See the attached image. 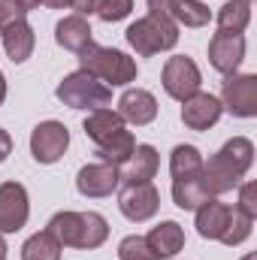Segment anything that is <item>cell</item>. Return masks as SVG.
<instances>
[{"mask_svg": "<svg viewBox=\"0 0 257 260\" xmlns=\"http://www.w3.org/2000/svg\"><path fill=\"white\" fill-rule=\"evenodd\" d=\"M242 61H245V37L242 34H224V30H218L209 40V64L215 67L221 76L236 73Z\"/></svg>", "mask_w": 257, "mask_h": 260, "instance_id": "cell-12", "label": "cell"}, {"mask_svg": "<svg viewBox=\"0 0 257 260\" xmlns=\"http://www.w3.org/2000/svg\"><path fill=\"white\" fill-rule=\"evenodd\" d=\"M0 40H3V52H6V58L12 64H24L34 55V46H37V34L27 24V18L12 21L9 27H3L0 30Z\"/></svg>", "mask_w": 257, "mask_h": 260, "instance_id": "cell-17", "label": "cell"}, {"mask_svg": "<svg viewBox=\"0 0 257 260\" xmlns=\"http://www.w3.org/2000/svg\"><path fill=\"white\" fill-rule=\"evenodd\" d=\"M203 170V154L197 145H176L170 154V173L173 179H185V176H200Z\"/></svg>", "mask_w": 257, "mask_h": 260, "instance_id": "cell-24", "label": "cell"}, {"mask_svg": "<svg viewBox=\"0 0 257 260\" xmlns=\"http://www.w3.org/2000/svg\"><path fill=\"white\" fill-rule=\"evenodd\" d=\"M212 197L206 191L200 176H185V179H173V203L185 212H197L203 203H209Z\"/></svg>", "mask_w": 257, "mask_h": 260, "instance_id": "cell-21", "label": "cell"}, {"mask_svg": "<svg viewBox=\"0 0 257 260\" xmlns=\"http://www.w3.org/2000/svg\"><path fill=\"white\" fill-rule=\"evenodd\" d=\"M236 209L242 215H248V218H257V182L239 185V203H236Z\"/></svg>", "mask_w": 257, "mask_h": 260, "instance_id": "cell-29", "label": "cell"}, {"mask_svg": "<svg viewBox=\"0 0 257 260\" xmlns=\"http://www.w3.org/2000/svg\"><path fill=\"white\" fill-rule=\"evenodd\" d=\"M221 112H224L221 100L215 94H206V91H197L194 97H188L182 103V121H185V127H191V130L215 127L218 118H221Z\"/></svg>", "mask_w": 257, "mask_h": 260, "instance_id": "cell-15", "label": "cell"}, {"mask_svg": "<svg viewBox=\"0 0 257 260\" xmlns=\"http://www.w3.org/2000/svg\"><path fill=\"white\" fill-rule=\"evenodd\" d=\"M67 148H70V130L61 121L49 118V121H40L30 130V154L37 164H46V167L58 164Z\"/></svg>", "mask_w": 257, "mask_h": 260, "instance_id": "cell-9", "label": "cell"}, {"mask_svg": "<svg viewBox=\"0 0 257 260\" xmlns=\"http://www.w3.org/2000/svg\"><path fill=\"white\" fill-rule=\"evenodd\" d=\"M55 43L61 49H67V52L82 55L94 43V30H91V24L82 15H67V18H61L55 24Z\"/></svg>", "mask_w": 257, "mask_h": 260, "instance_id": "cell-19", "label": "cell"}, {"mask_svg": "<svg viewBox=\"0 0 257 260\" xmlns=\"http://www.w3.org/2000/svg\"><path fill=\"white\" fill-rule=\"evenodd\" d=\"M9 154H12V136H9L6 130L0 127V164H3Z\"/></svg>", "mask_w": 257, "mask_h": 260, "instance_id": "cell-32", "label": "cell"}, {"mask_svg": "<svg viewBox=\"0 0 257 260\" xmlns=\"http://www.w3.org/2000/svg\"><path fill=\"white\" fill-rule=\"evenodd\" d=\"M3 100H6V79H3V73H0V106H3Z\"/></svg>", "mask_w": 257, "mask_h": 260, "instance_id": "cell-36", "label": "cell"}, {"mask_svg": "<svg viewBox=\"0 0 257 260\" xmlns=\"http://www.w3.org/2000/svg\"><path fill=\"white\" fill-rule=\"evenodd\" d=\"M160 170V154L154 145H136L130 151V157L118 167V182L121 185H142L151 182Z\"/></svg>", "mask_w": 257, "mask_h": 260, "instance_id": "cell-14", "label": "cell"}, {"mask_svg": "<svg viewBox=\"0 0 257 260\" xmlns=\"http://www.w3.org/2000/svg\"><path fill=\"white\" fill-rule=\"evenodd\" d=\"M79 70H88L109 88H124L130 82H136V73H139V67L130 55L118 52V49L94 46V43L79 55Z\"/></svg>", "mask_w": 257, "mask_h": 260, "instance_id": "cell-5", "label": "cell"}, {"mask_svg": "<svg viewBox=\"0 0 257 260\" xmlns=\"http://www.w3.org/2000/svg\"><path fill=\"white\" fill-rule=\"evenodd\" d=\"M230 212H233V206L212 197L209 203H203L197 209V233L203 239H221V233H224V227L230 221Z\"/></svg>", "mask_w": 257, "mask_h": 260, "instance_id": "cell-20", "label": "cell"}, {"mask_svg": "<svg viewBox=\"0 0 257 260\" xmlns=\"http://www.w3.org/2000/svg\"><path fill=\"white\" fill-rule=\"evenodd\" d=\"M30 218V200L21 182L0 185V233H18Z\"/></svg>", "mask_w": 257, "mask_h": 260, "instance_id": "cell-11", "label": "cell"}, {"mask_svg": "<svg viewBox=\"0 0 257 260\" xmlns=\"http://www.w3.org/2000/svg\"><path fill=\"white\" fill-rule=\"evenodd\" d=\"M58 100L70 109H82V112H94L112 103V88L103 85L97 76H91L88 70H76L61 79V85L55 88Z\"/></svg>", "mask_w": 257, "mask_h": 260, "instance_id": "cell-6", "label": "cell"}, {"mask_svg": "<svg viewBox=\"0 0 257 260\" xmlns=\"http://www.w3.org/2000/svg\"><path fill=\"white\" fill-rule=\"evenodd\" d=\"M145 242H148L151 254L157 260H170L185 248V230H182V224H176V221H160L157 227L148 230Z\"/></svg>", "mask_w": 257, "mask_h": 260, "instance_id": "cell-18", "label": "cell"}, {"mask_svg": "<svg viewBox=\"0 0 257 260\" xmlns=\"http://www.w3.org/2000/svg\"><path fill=\"white\" fill-rule=\"evenodd\" d=\"M118 260H157L151 254V248H148V242H145V236H124L121 242H118Z\"/></svg>", "mask_w": 257, "mask_h": 260, "instance_id": "cell-27", "label": "cell"}, {"mask_svg": "<svg viewBox=\"0 0 257 260\" xmlns=\"http://www.w3.org/2000/svg\"><path fill=\"white\" fill-rule=\"evenodd\" d=\"M40 3H43V0H18V6H21L24 12H30V9H37Z\"/></svg>", "mask_w": 257, "mask_h": 260, "instance_id": "cell-34", "label": "cell"}, {"mask_svg": "<svg viewBox=\"0 0 257 260\" xmlns=\"http://www.w3.org/2000/svg\"><path fill=\"white\" fill-rule=\"evenodd\" d=\"M124 37H127L130 49H133L139 58H151V55H157V52L176 49V43H179V24H176L170 15H154V12H148V15H142V18H136V21L130 24L127 30H124Z\"/></svg>", "mask_w": 257, "mask_h": 260, "instance_id": "cell-4", "label": "cell"}, {"mask_svg": "<svg viewBox=\"0 0 257 260\" xmlns=\"http://www.w3.org/2000/svg\"><path fill=\"white\" fill-rule=\"evenodd\" d=\"M118 209L121 215L133 221V224H142V221H151L160 209V191L151 185V182H142V185H124L121 194H118Z\"/></svg>", "mask_w": 257, "mask_h": 260, "instance_id": "cell-10", "label": "cell"}, {"mask_svg": "<svg viewBox=\"0 0 257 260\" xmlns=\"http://www.w3.org/2000/svg\"><path fill=\"white\" fill-rule=\"evenodd\" d=\"M43 3H49L52 9H67V6H70L73 0H43Z\"/></svg>", "mask_w": 257, "mask_h": 260, "instance_id": "cell-35", "label": "cell"}, {"mask_svg": "<svg viewBox=\"0 0 257 260\" xmlns=\"http://www.w3.org/2000/svg\"><path fill=\"white\" fill-rule=\"evenodd\" d=\"M9 254V248H6V239H3V233H0V260H6Z\"/></svg>", "mask_w": 257, "mask_h": 260, "instance_id": "cell-37", "label": "cell"}, {"mask_svg": "<svg viewBox=\"0 0 257 260\" xmlns=\"http://www.w3.org/2000/svg\"><path fill=\"white\" fill-rule=\"evenodd\" d=\"M61 248L94 251L109 239V224L100 212H58L46 227Z\"/></svg>", "mask_w": 257, "mask_h": 260, "instance_id": "cell-3", "label": "cell"}, {"mask_svg": "<svg viewBox=\"0 0 257 260\" xmlns=\"http://www.w3.org/2000/svg\"><path fill=\"white\" fill-rule=\"evenodd\" d=\"M97 6H100V0H73L70 3V9H76V15H91V12H97Z\"/></svg>", "mask_w": 257, "mask_h": 260, "instance_id": "cell-31", "label": "cell"}, {"mask_svg": "<svg viewBox=\"0 0 257 260\" xmlns=\"http://www.w3.org/2000/svg\"><path fill=\"white\" fill-rule=\"evenodd\" d=\"M21 260H61V245H58V239L49 230L34 233L21 245Z\"/></svg>", "mask_w": 257, "mask_h": 260, "instance_id": "cell-25", "label": "cell"}, {"mask_svg": "<svg viewBox=\"0 0 257 260\" xmlns=\"http://www.w3.org/2000/svg\"><path fill=\"white\" fill-rule=\"evenodd\" d=\"M27 12L18 6V0H0V30L9 27L12 21H21Z\"/></svg>", "mask_w": 257, "mask_h": 260, "instance_id": "cell-30", "label": "cell"}, {"mask_svg": "<svg viewBox=\"0 0 257 260\" xmlns=\"http://www.w3.org/2000/svg\"><path fill=\"white\" fill-rule=\"evenodd\" d=\"M167 3H170V0H148V9H151L154 15H167Z\"/></svg>", "mask_w": 257, "mask_h": 260, "instance_id": "cell-33", "label": "cell"}, {"mask_svg": "<svg viewBox=\"0 0 257 260\" xmlns=\"http://www.w3.org/2000/svg\"><path fill=\"white\" fill-rule=\"evenodd\" d=\"M82 130H85V136L97 145V154H100L103 164L121 167V164L130 157V151L136 148L133 133L124 127V118H121L115 109H109V106L88 112Z\"/></svg>", "mask_w": 257, "mask_h": 260, "instance_id": "cell-2", "label": "cell"}, {"mask_svg": "<svg viewBox=\"0 0 257 260\" xmlns=\"http://www.w3.org/2000/svg\"><path fill=\"white\" fill-rule=\"evenodd\" d=\"M167 15L176 24H185V27H206L212 21V12L203 0H170Z\"/></svg>", "mask_w": 257, "mask_h": 260, "instance_id": "cell-22", "label": "cell"}, {"mask_svg": "<svg viewBox=\"0 0 257 260\" xmlns=\"http://www.w3.org/2000/svg\"><path fill=\"white\" fill-rule=\"evenodd\" d=\"M251 224H254V218L242 215V212L233 206V212H230V221H227V227H224V233H221V239H218V242H224L227 248H236V245H242V242L251 236Z\"/></svg>", "mask_w": 257, "mask_h": 260, "instance_id": "cell-26", "label": "cell"}, {"mask_svg": "<svg viewBox=\"0 0 257 260\" xmlns=\"http://www.w3.org/2000/svg\"><path fill=\"white\" fill-rule=\"evenodd\" d=\"M124 124H133V127H145L157 118V100L151 91H142V88H127L118 100V109H115Z\"/></svg>", "mask_w": 257, "mask_h": 260, "instance_id": "cell-16", "label": "cell"}, {"mask_svg": "<svg viewBox=\"0 0 257 260\" xmlns=\"http://www.w3.org/2000/svg\"><path fill=\"white\" fill-rule=\"evenodd\" d=\"M221 106L236 118L257 115V76L254 73H230L221 85Z\"/></svg>", "mask_w": 257, "mask_h": 260, "instance_id": "cell-7", "label": "cell"}, {"mask_svg": "<svg viewBox=\"0 0 257 260\" xmlns=\"http://www.w3.org/2000/svg\"><path fill=\"white\" fill-rule=\"evenodd\" d=\"M130 12H133V0H100V6H97V15L109 24L127 18Z\"/></svg>", "mask_w": 257, "mask_h": 260, "instance_id": "cell-28", "label": "cell"}, {"mask_svg": "<svg viewBox=\"0 0 257 260\" xmlns=\"http://www.w3.org/2000/svg\"><path fill=\"white\" fill-rule=\"evenodd\" d=\"M251 21V0H227L218 9V30L224 34H242Z\"/></svg>", "mask_w": 257, "mask_h": 260, "instance_id": "cell-23", "label": "cell"}, {"mask_svg": "<svg viewBox=\"0 0 257 260\" xmlns=\"http://www.w3.org/2000/svg\"><path fill=\"white\" fill-rule=\"evenodd\" d=\"M118 185H121V182H118V167L103 164V160H97V164H85V167L79 170V176H76V188H79V194L88 197V200L109 197Z\"/></svg>", "mask_w": 257, "mask_h": 260, "instance_id": "cell-13", "label": "cell"}, {"mask_svg": "<svg viewBox=\"0 0 257 260\" xmlns=\"http://www.w3.org/2000/svg\"><path fill=\"white\" fill-rule=\"evenodd\" d=\"M242 260H257V254H254V251H248V254H245Z\"/></svg>", "mask_w": 257, "mask_h": 260, "instance_id": "cell-38", "label": "cell"}, {"mask_svg": "<svg viewBox=\"0 0 257 260\" xmlns=\"http://www.w3.org/2000/svg\"><path fill=\"white\" fill-rule=\"evenodd\" d=\"M160 85H164V91H167L173 100L185 103L188 97H194V94L200 91V85H203L200 67L194 64L188 55H173V58L164 64V73H160Z\"/></svg>", "mask_w": 257, "mask_h": 260, "instance_id": "cell-8", "label": "cell"}, {"mask_svg": "<svg viewBox=\"0 0 257 260\" xmlns=\"http://www.w3.org/2000/svg\"><path fill=\"white\" fill-rule=\"evenodd\" d=\"M251 164H254V142L248 136H233L218 148V154L209 157V164H203L200 179H203L209 197H221L239 188V182L251 170Z\"/></svg>", "mask_w": 257, "mask_h": 260, "instance_id": "cell-1", "label": "cell"}]
</instances>
